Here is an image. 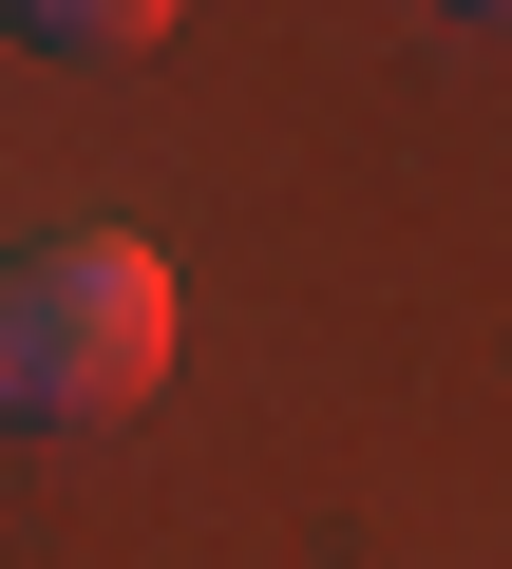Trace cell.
Returning <instances> with one entry per match:
<instances>
[{"label": "cell", "instance_id": "2", "mask_svg": "<svg viewBox=\"0 0 512 569\" xmlns=\"http://www.w3.org/2000/svg\"><path fill=\"white\" fill-rule=\"evenodd\" d=\"M0 39H39V58H133V39H171V0H0Z\"/></svg>", "mask_w": 512, "mask_h": 569}, {"label": "cell", "instance_id": "1", "mask_svg": "<svg viewBox=\"0 0 512 569\" xmlns=\"http://www.w3.org/2000/svg\"><path fill=\"white\" fill-rule=\"evenodd\" d=\"M171 380V266L133 228H58L0 266V437H58Z\"/></svg>", "mask_w": 512, "mask_h": 569}, {"label": "cell", "instance_id": "3", "mask_svg": "<svg viewBox=\"0 0 512 569\" xmlns=\"http://www.w3.org/2000/svg\"><path fill=\"white\" fill-rule=\"evenodd\" d=\"M455 20H512V0H455Z\"/></svg>", "mask_w": 512, "mask_h": 569}]
</instances>
